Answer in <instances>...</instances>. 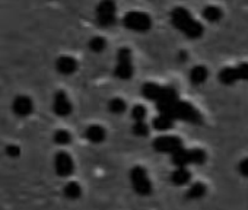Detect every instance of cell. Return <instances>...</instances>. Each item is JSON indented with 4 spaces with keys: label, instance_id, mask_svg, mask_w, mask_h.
Masks as SVG:
<instances>
[{
    "label": "cell",
    "instance_id": "obj_1",
    "mask_svg": "<svg viewBox=\"0 0 248 210\" xmlns=\"http://www.w3.org/2000/svg\"><path fill=\"white\" fill-rule=\"evenodd\" d=\"M158 108H159V111L162 114L171 117L172 120L180 119V120H184V121L194 123V124L202 123L200 113L193 107V105H190L187 102H181L178 99H174V101L158 104Z\"/></svg>",
    "mask_w": 248,
    "mask_h": 210
},
{
    "label": "cell",
    "instance_id": "obj_2",
    "mask_svg": "<svg viewBox=\"0 0 248 210\" xmlns=\"http://www.w3.org/2000/svg\"><path fill=\"white\" fill-rule=\"evenodd\" d=\"M171 22L178 31H181L188 38L194 40V38H200L203 35L202 24L197 22L196 19H193L190 12L184 8H175L171 12Z\"/></svg>",
    "mask_w": 248,
    "mask_h": 210
},
{
    "label": "cell",
    "instance_id": "obj_3",
    "mask_svg": "<svg viewBox=\"0 0 248 210\" xmlns=\"http://www.w3.org/2000/svg\"><path fill=\"white\" fill-rule=\"evenodd\" d=\"M142 93H143L148 99L156 101L158 104L178 99L177 90H175L174 88H171V86H159V85H156V83H146V85L142 88Z\"/></svg>",
    "mask_w": 248,
    "mask_h": 210
},
{
    "label": "cell",
    "instance_id": "obj_4",
    "mask_svg": "<svg viewBox=\"0 0 248 210\" xmlns=\"http://www.w3.org/2000/svg\"><path fill=\"white\" fill-rule=\"evenodd\" d=\"M123 25L130 31L136 32H146L152 28V18L145 12H129L123 18Z\"/></svg>",
    "mask_w": 248,
    "mask_h": 210
},
{
    "label": "cell",
    "instance_id": "obj_5",
    "mask_svg": "<svg viewBox=\"0 0 248 210\" xmlns=\"http://www.w3.org/2000/svg\"><path fill=\"white\" fill-rule=\"evenodd\" d=\"M206 161V153L202 149H180L172 155V162L175 166H186L187 165H202Z\"/></svg>",
    "mask_w": 248,
    "mask_h": 210
},
{
    "label": "cell",
    "instance_id": "obj_6",
    "mask_svg": "<svg viewBox=\"0 0 248 210\" xmlns=\"http://www.w3.org/2000/svg\"><path fill=\"white\" fill-rule=\"evenodd\" d=\"M95 14L98 24L104 28L112 27L117 22V5L114 0H101Z\"/></svg>",
    "mask_w": 248,
    "mask_h": 210
},
{
    "label": "cell",
    "instance_id": "obj_7",
    "mask_svg": "<svg viewBox=\"0 0 248 210\" xmlns=\"http://www.w3.org/2000/svg\"><path fill=\"white\" fill-rule=\"evenodd\" d=\"M114 73L121 80H127L133 76V60H132V51L129 48L118 50Z\"/></svg>",
    "mask_w": 248,
    "mask_h": 210
},
{
    "label": "cell",
    "instance_id": "obj_8",
    "mask_svg": "<svg viewBox=\"0 0 248 210\" xmlns=\"http://www.w3.org/2000/svg\"><path fill=\"white\" fill-rule=\"evenodd\" d=\"M130 181L138 194L149 195L152 193V182H151V178H149L148 172L145 171V168H142V166L133 168L130 172Z\"/></svg>",
    "mask_w": 248,
    "mask_h": 210
},
{
    "label": "cell",
    "instance_id": "obj_9",
    "mask_svg": "<svg viewBox=\"0 0 248 210\" xmlns=\"http://www.w3.org/2000/svg\"><path fill=\"white\" fill-rule=\"evenodd\" d=\"M219 80L223 85H233L236 80H248V63H241L235 67H226L219 73Z\"/></svg>",
    "mask_w": 248,
    "mask_h": 210
},
{
    "label": "cell",
    "instance_id": "obj_10",
    "mask_svg": "<svg viewBox=\"0 0 248 210\" xmlns=\"http://www.w3.org/2000/svg\"><path fill=\"white\" fill-rule=\"evenodd\" d=\"M154 149L159 153L174 155L180 149H183V142L175 136H162L154 142Z\"/></svg>",
    "mask_w": 248,
    "mask_h": 210
},
{
    "label": "cell",
    "instance_id": "obj_11",
    "mask_svg": "<svg viewBox=\"0 0 248 210\" xmlns=\"http://www.w3.org/2000/svg\"><path fill=\"white\" fill-rule=\"evenodd\" d=\"M53 165H54V171L59 177H69L73 174V169H75L73 158L67 152H59L54 156Z\"/></svg>",
    "mask_w": 248,
    "mask_h": 210
},
{
    "label": "cell",
    "instance_id": "obj_12",
    "mask_svg": "<svg viewBox=\"0 0 248 210\" xmlns=\"http://www.w3.org/2000/svg\"><path fill=\"white\" fill-rule=\"evenodd\" d=\"M73 107H72V102L69 99V96L66 95V92L59 90L54 95L53 99V111L59 116V117H67L72 113Z\"/></svg>",
    "mask_w": 248,
    "mask_h": 210
},
{
    "label": "cell",
    "instance_id": "obj_13",
    "mask_svg": "<svg viewBox=\"0 0 248 210\" xmlns=\"http://www.w3.org/2000/svg\"><path fill=\"white\" fill-rule=\"evenodd\" d=\"M12 111L18 117H28L34 111V102L27 95H19L12 102Z\"/></svg>",
    "mask_w": 248,
    "mask_h": 210
},
{
    "label": "cell",
    "instance_id": "obj_14",
    "mask_svg": "<svg viewBox=\"0 0 248 210\" xmlns=\"http://www.w3.org/2000/svg\"><path fill=\"white\" fill-rule=\"evenodd\" d=\"M56 70L60 75L70 76L78 70V61L70 56H62L56 60Z\"/></svg>",
    "mask_w": 248,
    "mask_h": 210
},
{
    "label": "cell",
    "instance_id": "obj_15",
    "mask_svg": "<svg viewBox=\"0 0 248 210\" xmlns=\"http://www.w3.org/2000/svg\"><path fill=\"white\" fill-rule=\"evenodd\" d=\"M105 136H107V133H105L104 127H102V126H98V124L89 126V127L86 129V132H85V137H86L91 143H101V142H104Z\"/></svg>",
    "mask_w": 248,
    "mask_h": 210
},
{
    "label": "cell",
    "instance_id": "obj_16",
    "mask_svg": "<svg viewBox=\"0 0 248 210\" xmlns=\"http://www.w3.org/2000/svg\"><path fill=\"white\" fill-rule=\"evenodd\" d=\"M207 77H209V72L204 66H196L190 72V80L193 85H202L207 80Z\"/></svg>",
    "mask_w": 248,
    "mask_h": 210
},
{
    "label": "cell",
    "instance_id": "obj_17",
    "mask_svg": "<svg viewBox=\"0 0 248 210\" xmlns=\"http://www.w3.org/2000/svg\"><path fill=\"white\" fill-rule=\"evenodd\" d=\"M190 178H191V174L186 166H177V169L171 175V180L175 185H186L190 181Z\"/></svg>",
    "mask_w": 248,
    "mask_h": 210
},
{
    "label": "cell",
    "instance_id": "obj_18",
    "mask_svg": "<svg viewBox=\"0 0 248 210\" xmlns=\"http://www.w3.org/2000/svg\"><path fill=\"white\" fill-rule=\"evenodd\" d=\"M64 195L69 198V200H78L80 195H82V187L79 182L76 181H69L66 185H64V190H63Z\"/></svg>",
    "mask_w": 248,
    "mask_h": 210
},
{
    "label": "cell",
    "instance_id": "obj_19",
    "mask_svg": "<svg viewBox=\"0 0 248 210\" xmlns=\"http://www.w3.org/2000/svg\"><path fill=\"white\" fill-rule=\"evenodd\" d=\"M108 110H109V113H112L115 116H120V114H123L124 111L127 110V104L123 98H112L108 102Z\"/></svg>",
    "mask_w": 248,
    "mask_h": 210
},
{
    "label": "cell",
    "instance_id": "obj_20",
    "mask_svg": "<svg viewBox=\"0 0 248 210\" xmlns=\"http://www.w3.org/2000/svg\"><path fill=\"white\" fill-rule=\"evenodd\" d=\"M203 18L207 21V22H219L220 19H222V11H220V8H217V6H206L204 9H203Z\"/></svg>",
    "mask_w": 248,
    "mask_h": 210
},
{
    "label": "cell",
    "instance_id": "obj_21",
    "mask_svg": "<svg viewBox=\"0 0 248 210\" xmlns=\"http://www.w3.org/2000/svg\"><path fill=\"white\" fill-rule=\"evenodd\" d=\"M172 126H174V120L165 114H161L154 120V129H156L158 132H167Z\"/></svg>",
    "mask_w": 248,
    "mask_h": 210
},
{
    "label": "cell",
    "instance_id": "obj_22",
    "mask_svg": "<svg viewBox=\"0 0 248 210\" xmlns=\"http://www.w3.org/2000/svg\"><path fill=\"white\" fill-rule=\"evenodd\" d=\"M206 194V187L202 182H194L187 190V197L191 200H199Z\"/></svg>",
    "mask_w": 248,
    "mask_h": 210
},
{
    "label": "cell",
    "instance_id": "obj_23",
    "mask_svg": "<svg viewBox=\"0 0 248 210\" xmlns=\"http://www.w3.org/2000/svg\"><path fill=\"white\" fill-rule=\"evenodd\" d=\"M88 47H89V50L92 51V53H102L104 50H105V47H107V41H105V38H102V37H92L91 40H89V44H88Z\"/></svg>",
    "mask_w": 248,
    "mask_h": 210
},
{
    "label": "cell",
    "instance_id": "obj_24",
    "mask_svg": "<svg viewBox=\"0 0 248 210\" xmlns=\"http://www.w3.org/2000/svg\"><path fill=\"white\" fill-rule=\"evenodd\" d=\"M53 140H54V143L59 145V146H66V145L70 143L72 135H70L67 130H57V132L53 135Z\"/></svg>",
    "mask_w": 248,
    "mask_h": 210
},
{
    "label": "cell",
    "instance_id": "obj_25",
    "mask_svg": "<svg viewBox=\"0 0 248 210\" xmlns=\"http://www.w3.org/2000/svg\"><path fill=\"white\" fill-rule=\"evenodd\" d=\"M130 116L135 121H145V119L148 116V110L143 107V105H135L130 111Z\"/></svg>",
    "mask_w": 248,
    "mask_h": 210
},
{
    "label": "cell",
    "instance_id": "obj_26",
    "mask_svg": "<svg viewBox=\"0 0 248 210\" xmlns=\"http://www.w3.org/2000/svg\"><path fill=\"white\" fill-rule=\"evenodd\" d=\"M132 130H133V135L138 137H146L149 135V126L145 121H135Z\"/></svg>",
    "mask_w": 248,
    "mask_h": 210
},
{
    "label": "cell",
    "instance_id": "obj_27",
    "mask_svg": "<svg viewBox=\"0 0 248 210\" xmlns=\"http://www.w3.org/2000/svg\"><path fill=\"white\" fill-rule=\"evenodd\" d=\"M5 153H6L9 158L16 159V158L21 156V148H19L18 145H8L6 149H5Z\"/></svg>",
    "mask_w": 248,
    "mask_h": 210
},
{
    "label": "cell",
    "instance_id": "obj_28",
    "mask_svg": "<svg viewBox=\"0 0 248 210\" xmlns=\"http://www.w3.org/2000/svg\"><path fill=\"white\" fill-rule=\"evenodd\" d=\"M238 168H239L241 175H244V177H247V178H248V158H245L244 161H241Z\"/></svg>",
    "mask_w": 248,
    "mask_h": 210
}]
</instances>
